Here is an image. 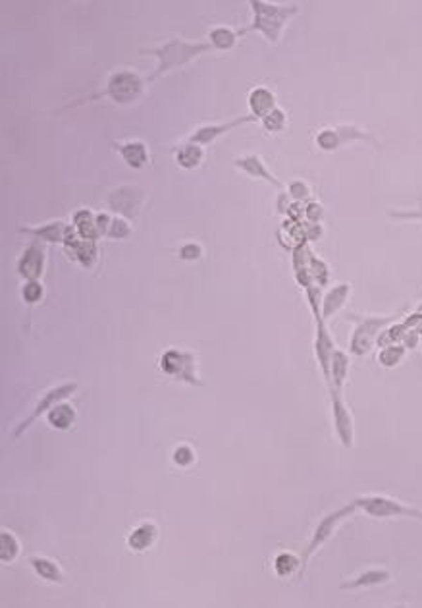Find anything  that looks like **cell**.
I'll return each mask as SVG.
<instances>
[{"mask_svg": "<svg viewBox=\"0 0 422 608\" xmlns=\"http://www.w3.org/2000/svg\"><path fill=\"white\" fill-rule=\"evenodd\" d=\"M178 161H180V164L185 166V169H195L197 164L203 161V151H201V147L195 145L183 147L180 154H178Z\"/></svg>", "mask_w": 422, "mask_h": 608, "instance_id": "obj_22", "label": "cell"}, {"mask_svg": "<svg viewBox=\"0 0 422 608\" xmlns=\"http://www.w3.org/2000/svg\"><path fill=\"white\" fill-rule=\"evenodd\" d=\"M206 51H209V44H190L183 43V41H172V43H168L162 51L156 52L162 59V68L156 72V75L164 72L166 68L174 66V64L178 66V64L195 59V56H199V54H203V52Z\"/></svg>", "mask_w": 422, "mask_h": 608, "instance_id": "obj_4", "label": "cell"}, {"mask_svg": "<svg viewBox=\"0 0 422 608\" xmlns=\"http://www.w3.org/2000/svg\"><path fill=\"white\" fill-rule=\"evenodd\" d=\"M249 104H251V110H253V116L264 118L276 109V99H274V93L270 89L256 87L249 97Z\"/></svg>", "mask_w": 422, "mask_h": 608, "instance_id": "obj_9", "label": "cell"}, {"mask_svg": "<svg viewBox=\"0 0 422 608\" xmlns=\"http://www.w3.org/2000/svg\"><path fill=\"white\" fill-rule=\"evenodd\" d=\"M251 8L255 10V22L251 23L249 30L261 31L262 35L274 44L280 41V35L287 20L299 12V6L295 4H274V2H261V0L251 2Z\"/></svg>", "mask_w": 422, "mask_h": 608, "instance_id": "obj_1", "label": "cell"}, {"mask_svg": "<svg viewBox=\"0 0 422 608\" xmlns=\"http://www.w3.org/2000/svg\"><path fill=\"white\" fill-rule=\"evenodd\" d=\"M73 390H75V384H70V387H60V389L51 390V392H49V394H46V396H44V398H43V402H41V403H39V406H37L35 413H33V415H31V418L27 419V421H25V423H23L22 427H20V431H18V432H23V431H25V427L30 425V423H31V421H33V419L39 418V415H41V413H43L44 410H49V408H51V403L58 402V400H62V398H66V396L70 394V392H73Z\"/></svg>", "mask_w": 422, "mask_h": 608, "instance_id": "obj_15", "label": "cell"}, {"mask_svg": "<svg viewBox=\"0 0 422 608\" xmlns=\"http://www.w3.org/2000/svg\"><path fill=\"white\" fill-rule=\"evenodd\" d=\"M390 214L395 217V219L422 220V199L418 201V209H416V211H390Z\"/></svg>", "mask_w": 422, "mask_h": 608, "instance_id": "obj_27", "label": "cell"}, {"mask_svg": "<svg viewBox=\"0 0 422 608\" xmlns=\"http://www.w3.org/2000/svg\"><path fill=\"white\" fill-rule=\"evenodd\" d=\"M31 566L46 581H62L64 579V573L60 570V566L49 560V558H31Z\"/></svg>", "mask_w": 422, "mask_h": 608, "instance_id": "obj_17", "label": "cell"}, {"mask_svg": "<svg viewBox=\"0 0 422 608\" xmlns=\"http://www.w3.org/2000/svg\"><path fill=\"white\" fill-rule=\"evenodd\" d=\"M0 552H2L0 554L2 562H12L20 552V542L10 531H2V535H0Z\"/></svg>", "mask_w": 422, "mask_h": 608, "instance_id": "obj_20", "label": "cell"}, {"mask_svg": "<svg viewBox=\"0 0 422 608\" xmlns=\"http://www.w3.org/2000/svg\"><path fill=\"white\" fill-rule=\"evenodd\" d=\"M299 566L303 568V562H299V557H295L293 552H282L274 560V570L280 578H290L292 573L297 572Z\"/></svg>", "mask_w": 422, "mask_h": 608, "instance_id": "obj_18", "label": "cell"}, {"mask_svg": "<svg viewBox=\"0 0 422 608\" xmlns=\"http://www.w3.org/2000/svg\"><path fill=\"white\" fill-rule=\"evenodd\" d=\"M211 43L218 49H232L237 43V33L230 28H218L211 31Z\"/></svg>", "mask_w": 422, "mask_h": 608, "instance_id": "obj_21", "label": "cell"}, {"mask_svg": "<svg viewBox=\"0 0 422 608\" xmlns=\"http://www.w3.org/2000/svg\"><path fill=\"white\" fill-rule=\"evenodd\" d=\"M162 369L170 375H178V377H183L187 381H195L197 379L191 375V355L190 353H182L178 350H172L168 352L164 358H162Z\"/></svg>", "mask_w": 422, "mask_h": 608, "instance_id": "obj_7", "label": "cell"}, {"mask_svg": "<svg viewBox=\"0 0 422 608\" xmlns=\"http://www.w3.org/2000/svg\"><path fill=\"white\" fill-rule=\"evenodd\" d=\"M405 355V348L403 346H387L386 350L380 352V363L386 367H395Z\"/></svg>", "mask_w": 422, "mask_h": 608, "instance_id": "obj_24", "label": "cell"}, {"mask_svg": "<svg viewBox=\"0 0 422 608\" xmlns=\"http://www.w3.org/2000/svg\"><path fill=\"white\" fill-rule=\"evenodd\" d=\"M23 296H25V300L27 301H37L41 298V286H39L37 282H31V284H27L25 290H23Z\"/></svg>", "mask_w": 422, "mask_h": 608, "instance_id": "obj_28", "label": "cell"}, {"mask_svg": "<svg viewBox=\"0 0 422 608\" xmlns=\"http://www.w3.org/2000/svg\"><path fill=\"white\" fill-rule=\"evenodd\" d=\"M237 166H240L241 170H245L249 176L268 180L270 183H274V186H278V188H282V183L278 182L276 176L270 172L268 166H266V164L262 162L261 157H256V154H249V157H243V159H240V161H237Z\"/></svg>", "mask_w": 422, "mask_h": 608, "instance_id": "obj_10", "label": "cell"}, {"mask_svg": "<svg viewBox=\"0 0 422 608\" xmlns=\"http://www.w3.org/2000/svg\"><path fill=\"white\" fill-rule=\"evenodd\" d=\"M20 271H22L23 276L27 279H37L39 272L43 271V253L37 250V248H30L23 255L22 263H20Z\"/></svg>", "mask_w": 422, "mask_h": 608, "instance_id": "obj_16", "label": "cell"}, {"mask_svg": "<svg viewBox=\"0 0 422 608\" xmlns=\"http://www.w3.org/2000/svg\"><path fill=\"white\" fill-rule=\"evenodd\" d=\"M262 122H264V128L270 132H280L285 126V114L280 109H274L270 114L262 118Z\"/></svg>", "mask_w": 422, "mask_h": 608, "instance_id": "obj_25", "label": "cell"}, {"mask_svg": "<svg viewBox=\"0 0 422 608\" xmlns=\"http://www.w3.org/2000/svg\"><path fill=\"white\" fill-rule=\"evenodd\" d=\"M306 211H309V219H313V220L321 219V207H318V205H314V203H311Z\"/></svg>", "mask_w": 422, "mask_h": 608, "instance_id": "obj_31", "label": "cell"}, {"mask_svg": "<svg viewBox=\"0 0 422 608\" xmlns=\"http://www.w3.org/2000/svg\"><path fill=\"white\" fill-rule=\"evenodd\" d=\"M156 537H159V529L154 528L153 523H143V525H139L137 529H133L128 545H130L135 552H141V550L149 549V547L156 541Z\"/></svg>", "mask_w": 422, "mask_h": 608, "instance_id": "obj_11", "label": "cell"}, {"mask_svg": "<svg viewBox=\"0 0 422 608\" xmlns=\"http://www.w3.org/2000/svg\"><path fill=\"white\" fill-rule=\"evenodd\" d=\"M392 579V573L384 570V568H372V570H366L363 572L359 578L351 579V581H345L342 585V589L345 591H353V589H364V587H374V585H382Z\"/></svg>", "mask_w": 422, "mask_h": 608, "instance_id": "obj_8", "label": "cell"}, {"mask_svg": "<svg viewBox=\"0 0 422 608\" xmlns=\"http://www.w3.org/2000/svg\"><path fill=\"white\" fill-rule=\"evenodd\" d=\"M387 322V319H366L361 322V327L355 332V336L351 340V352L363 355L371 350L374 342H376V334L378 330Z\"/></svg>", "mask_w": 422, "mask_h": 608, "instance_id": "obj_6", "label": "cell"}, {"mask_svg": "<svg viewBox=\"0 0 422 608\" xmlns=\"http://www.w3.org/2000/svg\"><path fill=\"white\" fill-rule=\"evenodd\" d=\"M332 408H334L335 432L343 442V446H353V418H351L347 406L343 403L340 390H332Z\"/></svg>", "mask_w": 422, "mask_h": 608, "instance_id": "obj_5", "label": "cell"}, {"mask_svg": "<svg viewBox=\"0 0 422 608\" xmlns=\"http://www.w3.org/2000/svg\"><path fill=\"white\" fill-rule=\"evenodd\" d=\"M122 153L133 169H139L147 161V151L141 143H131V145L122 147Z\"/></svg>", "mask_w": 422, "mask_h": 608, "instance_id": "obj_23", "label": "cell"}, {"mask_svg": "<svg viewBox=\"0 0 422 608\" xmlns=\"http://www.w3.org/2000/svg\"><path fill=\"white\" fill-rule=\"evenodd\" d=\"M73 418H75V411H73V408H70V406H66V403L56 406L54 410L49 411V421H51L56 429H68V427L72 425Z\"/></svg>", "mask_w": 422, "mask_h": 608, "instance_id": "obj_19", "label": "cell"}, {"mask_svg": "<svg viewBox=\"0 0 422 608\" xmlns=\"http://www.w3.org/2000/svg\"><path fill=\"white\" fill-rule=\"evenodd\" d=\"M193 450H191L190 446H180L178 450L174 452V462L178 463V466H190L191 462H193Z\"/></svg>", "mask_w": 422, "mask_h": 608, "instance_id": "obj_26", "label": "cell"}, {"mask_svg": "<svg viewBox=\"0 0 422 608\" xmlns=\"http://www.w3.org/2000/svg\"><path fill=\"white\" fill-rule=\"evenodd\" d=\"M353 504L361 508L363 512L368 513L371 518H376V520H386V518H413V520L422 521V512L418 508L403 504L399 500L392 499V497H384V494L359 497V499H355Z\"/></svg>", "mask_w": 422, "mask_h": 608, "instance_id": "obj_2", "label": "cell"}, {"mask_svg": "<svg viewBox=\"0 0 422 608\" xmlns=\"http://www.w3.org/2000/svg\"><path fill=\"white\" fill-rule=\"evenodd\" d=\"M347 365H349V359L347 355L335 350L332 353V359H330V384H332V390H340L342 389L343 381L347 377Z\"/></svg>", "mask_w": 422, "mask_h": 608, "instance_id": "obj_12", "label": "cell"}, {"mask_svg": "<svg viewBox=\"0 0 422 608\" xmlns=\"http://www.w3.org/2000/svg\"><path fill=\"white\" fill-rule=\"evenodd\" d=\"M309 193H311V190H309V186L305 182H295L292 186V195L295 199L309 197Z\"/></svg>", "mask_w": 422, "mask_h": 608, "instance_id": "obj_29", "label": "cell"}, {"mask_svg": "<svg viewBox=\"0 0 422 608\" xmlns=\"http://www.w3.org/2000/svg\"><path fill=\"white\" fill-rule=\"evenodd\" d=\"M347 296H349V286L347 284H337L335 288H332L326 296V300H324V305H322V319H328V317L334 315L335 311H340L345 300H347Z\"/></svg>", "mask_w": 422, "mask_h": 608, "instance_id": "obj_13", "label": "cell"}, {"mask_svg": "<svg viewBox=\"0 0 422 608\" xmlns=\"http://www.w3.org/2000/svg\"><path fill=\"white\" fill-rule=\"evenodd\" d=\"M255 122L256 118L255 116H247V118H240V120H233V122H230V124H224V126H209V128H201L199 132L195 133V138L193 140L199 141V143H211V141H214L218 135H224L226 132H230L232 128H235V126H241L245 124V122Z\"/></svg>", "mask_w": 422, "mask_h": 608, "instance_id": "obj_14", "label": "cell"}, {"mask_svg": "<svg viewBox=\"0 0 422 608\" xmlns=\"http://www.w3.org/2000/svg\"><path fill=\"white\" fill-rule=\"evenodd\" d=\"M201 253H203V250H201L197 243H187V245H185V248L182 250L183 259H199V257H201Z\"/></svg>", "mask_w": 422, "mask_h": 608, "instance_id": "obj_30", "label": "cell"}, {"mask_svg": "<svg viewBox=\"0 0 422 608\" xmlns=\"http://www.w3.org/2000/svg\"><path fill=\"white\" fill-rule=\"evenodd\" d=\"M355 510H357V506L355 504L343 506V508H340V510L328 513L326 518H322L321 523H318L316 529H314L313 537H311V542L306 545L305 554H303V570L306 568V564H309V560H311V557H313L314 552L330 541V537L334 535L335 529L340 528V525H342V521L345 520V518H349L351 513L355 512Z\"/></svg>", "mask_w": 422, "mask_h": 608, "instance_id": "obj_3", "label": "cell"}]
</instances>
